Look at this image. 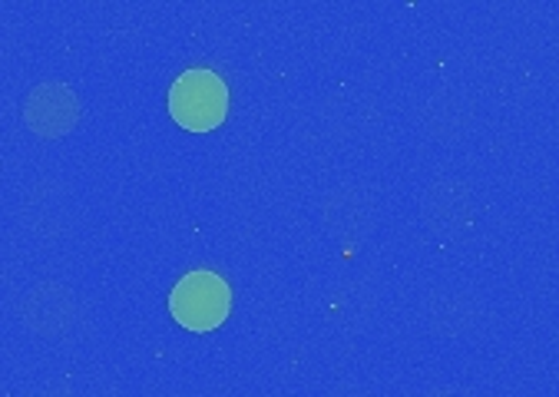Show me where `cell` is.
Here are the masks:
<instances>
[{
  "instance_id": "3",
  "label": "cell",
  "mask_w": 559,
  "mask_h": 397,
  "mask_svg": "<svg viewBox=\"0 0 559 397\" xmlns=\"http://www.w3.org/2000/svg\"><path fill=\"white\" fill-rule=\"evenodd\" d=\"M76 120V99L67 86L53 83V104H50V86H37L31 104H27V123L44 136H60Z\"/></svg>"
},
{
  "instance_id": "2",
  "label": "cell",
  "mask_w": 559,
  "mask_h": 397,
  "mask_svg": "<svg viewBox=\"0 0 559 397\" xmlns=\"http://www.w3.org/2000/svg\"><path fill=\"white\" fill-rule=\"evenodd\" d=\"M233 291L215 272H189L169 294L173 318L189 332H212L226 322Z\"/></svg>"
},
{
  "instance_id": "1",
  "label": "cell",
  "mask_w": 559,
  "mask_h": 397,
  "mask_svg": "<svg viewBox=\"0 0 559 397\" xmlns=\"http://www.w3.org/2000/svg\"><path fill=\"white\" fill-rule=\"evenodd\" d=\"M169 113L189 133H209L229 113V89L212 70H186L169 89Z\"/></svg>"
}]
</instances>
